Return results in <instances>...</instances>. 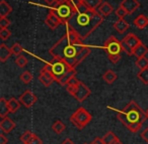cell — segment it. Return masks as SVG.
<instances>
[{
    "label": "cell",
    "mask_w": 148,
    "mask_h": 144,
    "mask_svg": "<svg viewBox=\"0 0 148 144\" xmlns=\"http://www.w3.org/2000/svg\"><path fill=\"white\" fill-rule=\"evenodd\" d=\"M82 41L73 29L67 27L66 34L50 49V55L53 59H62L75 69L90 53V49L83 45Z\"/></svg>",
    "instance_id": "1"
},
{
    "label": "cell",
    "mask_w": 148,
    "mask_h": 144,
    "mask_svg": "<svg viewBox=\"0 0 148 144\" xmlns=\"http://www.w3.org/2000/svg\"><path fill=\"white\" fill-rule=\"evenodd\" d=\"M83 1V0H82ZM103 21V16L97 10L90 9L84 2L73 12L67 21V27L73 29L82 39H85Z\"/></svg>",
    "instance_id": "2"
},
{
    "label": "cell",
    "mask_w": 148,
    "mask_h": 144,
    "mask_svg": "<svg viewBox=\"0 0 148 144\" xmlns=\"http://www.w3.org/2000/svg\"><path fill=\"white\" fill-rule=\"evenodd\" d=\"M146 112L136 102L131 101L121 112L118 113V119L133 133L141 129L144 121L147 119Z\"/></svg>",
    "instance_id": "3"
},
{
    "label": "cell",
    "mask_w": 148,
    "mask_h": 144,
    "mask_svg": "<svg viewBox=\"0 0 148 144\" xmlns=\"http://www.w3.org/2000/svg\"><path fill=\"white\" fill-rule=\"evenodd\" d=\"M103 49L107 53L109 59L114 64H117L121 59V53L123 51L122 43L115 37H111L103 43Z\"/></svg>",
    "instance_id": "4"
},
{
    "label": "cell",
    "mask_w": 148,
    "mask_h": 144,
    "mask_svg": "<svg viewBox=\"0 0 148 144\" xmlns=\"http://www.w3.org/2000/svg\"><path fill=\"white\" fill-rule=\"evenodd\" d=\"M50 72L53 75L54 79H55L56 82L59 83L60 80L70 71L73 68H71L67 63H65L62 59H53V61L50 62L48 65L45 66Z\"/></svg>",
    "instance_id": "5"
},
{
    "label": "cell",
    "mask_w": 148,
    "mask_h": 144,
    "mask_svg": "<svg viewBox=\"0 0 148 144\" xmlns=\"http://www.w3.org/2000/svg\"><path fill=\"white\" fill-rule=\"evenodd\" d=\"M91 121V115L84 108H79L70 117V122L78 129L82 130Z\"/></svg>",
    "instance_id": "6"
},
{
    "label": "cell",
    "mask_w": 148,
    "mask_h": 144,
    "mask_svg": "<svg viewBox=\"0 0 148 144\" xmlns=\"http://www.w3.org/2000/svg\"><path fill=\"white\" fill-rule=\"evenodd\" d=\"M52 9L55 10V12L57 13V15L60 17V19L62 20L63 23H67V21L71 18L72 14H73L74 10L73 7L70 4L69 0H66L64 3H61V4L55 5Z\"/></svg>",
    "instance_id": "7"
},
{
    "label": "cell",
    "mask_w": 148,
    "mask_h": 144,
    "mask_svg": "<svg viewBox=\"0 0 148 144\" xmlns=\"http://www.w3.org/2000/svg\"><path fill=\"white\" fill-rule=\"evenodd\" d=\"M66 89H67V91L79 102H83L84 100H86L87 98L89 97V95L91 94L88 87H87L86 85H84L82 82H80L76 87L66 88Z\"/></svg>",
    "instance_id": "8"
},
{
    "label": "cell",
    "mask_w": 148,
    "mask_h": 144,
    "mask_svg": "<svg viewBox=\"0 0 148 144\" xmlns=\"http://www.w3.org/2000/svg\"><path fill=\"white\" fill-rule=\"evenodd\" d=\"M45 23L47 24V26L51 29H56L60 24H62V20L60 19V17L57 15V13L55 12L54 9H51L48 13L47 17L45 19Z\"/></svg>",
    "instance_id": "9"
},
{
    "label": "cell",
    "mask_w": 148,
    "mask_h": 144,
    "mask_svg": "<svg viewBox=\"0 0 148 144\" xmlns=\"http://www.w3.org/2000/svg\"><path fill=\"white\" fill-rule=\"evenodd\" d=\"M37 96L29 90L25 91V93L21 94L19 97V102L21 103V105L25 106V108H31L33 107L34 104L37 102Z\"/></svg>",
    "instance_id": "10"
},
{
    "label": "cell",
    "mask_w": 148,
    "mask_h": 144,
    "mask_svg": "<svg viewBox=\"0 0 148 144\" xmlns=\"http://www.w3.org/2000/svg\"><path fill=\"white\" fill-rule=\"evenodd\" d=\"M38 79H39L40 83H42L44 86H46V87H49V86H51L52 84H53V82H55V79H54L53 75H52L51 72L46 67H44L43 69L41 70Z\"/></svg>",
    "instance_id": "11"
},
{
    "label": "cell",
    "mask_w": 148,
    "mask_h": 144,
    "mask_svg": "<svg viewBox=\"0 0 148 144\" xmlns=\"http://www.w3.org/2000/svg\"><path fill=\"white\" fill-rule=\"evenodd\" d=\"M120 6L123 7L128 14H132L140 7V3L138 0H122Z\"/></svg>",
    "instance_id": "12"
},
{
    "label": "cell",
    "mask_w": 148,
    "mask_h": 144,
    "mask_svg": "<svg viewBox=\"0 0 148 144\" xmlns=\"http://www.w3.org/2000/svg\"><path fill=\"white\" fill-rule=\"evenodd\" d=\"M15 128V123L8 117L2 118L0 122V129L3 133H10L13 129Z\"/></svg>",
    "instance_id": "13"
},
{
    "label": "cell",
    "mask_w": 148,
    "mask_h": 144,
    "mask_svg": "<svg viewBox=\"0 0 148 144\" xmlns=\"http://www.w3.org/2000/svg\"><path fill=\"white\" fill-rule=\"evenodd\" d=\"M122 41H125V43H127V45H129V47H131L132 49H135V47H137V45H139L140 43H142V41H140L139 37H136L134 33H128V34L126 35V37H124Z\"/></svg>",
    "instance_id": "14"
},
{
    "label": "cell",
    "mask_w": 148,
    "mask_h": 144,
    "mask_svg": "<svg viewBox=\"0 0 148 144\" xmlns=\"http://www.w3.org/2000/svg\"><path fill=\"white\" fill-rule=\"evenodd\" d=\"M113 26L120 34H122V33H124L128 28H129V23H128L124 18H119L115 23H114Z\"/></svg>",
    "instance_id": "15"
},
{
    "label": "cell",
    "mask_w": 148,
    "mask_h": 144,
    "mask_svg": "<svg viewBox=\"0 0 148 144\" xmlns=\"http://www.w3.org/2000/svg\"><path fill=\"white\" fill-rule=\"evenodd\" d=\"M11 55H12L11 49H9L4 43L0 45V61L4 63V62H6L11 57Z\"/></svg>",
    "instance_id": "16"
},
{
    "label": "cell",
    "mask_w": 148,
    "mask_h": 144,
    "mask_svg": "<svg viewBox=\"0 0 148 144\" xmlns=\"http://www.w3.org/2000/svg\"><path fill=\"white\" fill-rule=\"evenodd\" d=\"M147 53H148V47L142 43H140L135 49H133V55L137 57V59L145 57Z\"/></svg>",
    "instance_id": "17"
},
{
    "label": "cell",
    "mask_w": 148,
    "mask_h": 144,
    "mask_svg": "<svg viewBox=\"0 0 148 144\" xmlns=\"http://www.w3.org/2000/svg\"><path fill=\"white\" fill-rule=\"evenodd\" d=\"M11 12H12V7L5 0H1L0 1V17H6Z\"/></svg>",
    "instance_id": "18"
},
{
    "label": "cell",
    "mask_w": 148,
    "mask_h": 144,
    "mask_svg": "<svg viewBox=\"0 0 148 144\" xmlns=\"http://www.w3.org/2000/svg\"><path fill=\"white\" fill-rule=\"evenodd\" d=\"M134 24L137 28L139 29H144L148 25V17H146L144 14H140L139 16H137L134 20Z\"/></svg>",
    "instance_id": "19"
},
{
    "label": "cell",
    "mask_w": 148,
    "mask_h": 144,
    "mask_svg": "<svg viewBox=\"0 0 148 144\" xmlns=\"http://www.w3.org/2000/svg\"><path fill=\"white\" fill-rule=\"evenodd\" d=\"M113 10H114L113 6H112V5L110 4L109 2H107V1L103 2L101 4V6L99 7V12L101 13V14L103 15V17L110 15L112 12H113Z\"/></svg>",
    "instance_id": "20"
},
{
    "label": "cell",
    "mask_w": 148,
    "mask_h": 144,
    "mask_svg": "<svg viewBox=\"0 0 148 144\" xmlns=\"http://www.w3.org/2000/svg\"><path fill=\"white\" fill-rule=\"evenodd\" d=\"M8 113H10V110L8 107V101H6L4 98H1L0 99V116H1V118H4L8 115Z\"/></svg>",
    "instance_id": "21"
},
{
    "label": "cell",
    "mask_w": 148,
    "mask_h": 144,
    "mask_svg": "<svg viewBox=\"0 0 148 144\" xmlns=\"http://www.w3.org/2000/svg\"><path fill=\"white\" fill-rule=\"evenodd\" d=\"M117 78H118L117 74H116L114 71H112V70H108V71L103 75V81H105L107 84H113L114 82L117 80Z\"/></svg>",
    "instance_id": "22"
},
{
    "label": "cell",
    "mask_w": 148,
    "mask_h": 144,
    "mask_svg": "<svg viewBox=\"0 0 148 144\" xmlns=\"http://www.w3.org/2000/svg\"><path fill=\"white\" fill-rule=\"evenodd\" d=\"M101 139H103V141L105 144H113V143H115L116 141H118L119 138H118L117 135L114 134L112 131H109L103 138H101Z\"/></svg>",
    "instance_id": "23"
},
{
    "label": "cell",
    "mask_w": 148,
    "mask_h": 144,
    "mask_svg": "<svg viewBox=\"0 0 148 144\" xmlns=\"http://www.w3.org/2000/svg\"><path fill=\"white\" fill-rule=\"evenodd\" d=\"M75 75H76V71H75V69L70 70V71L68 72V73L66 74V75L64 76V77L62 78L61 80H60L59 84H60L61 86H66V85H67V83L70 81V80L72 79V78L75 77Z\"/></svg>",
    "instance_id": "24"
},
{
    "label": "cell",
    "mask_w": 148,
    "mask_h": 144,
    "mask_svg": "<svg viewBox=\"0 0 148 144\" xmlns=\"http://www.w3.org/2000/svg\"><path fill=\"white\" fill-rule=\"evenodd\" d=\"M21 106V103L19 102V100H16L15 98H11L8 101V107L10 110V113H14L19 109V107Z\"/></svg>",
    "instance_id": "25"
},
{
    "label": "cell",
    "mask_w": 148,
    "mask_h": 144,
    "mask_svg": "<svg viewBox=\"0 0 148 144\" xmlns=\"http://www.w3.org/2000/svg\"><path fill=\"white\" fill-rule=\"evenodd\" d=\"M65 128H66L65 125H64V123L61 121V120H56V121L54 122L53 125H52V129H53V131L57 134L62 133V132L65 130Z\"/></svg>",
    "instance_id": "26"
},
{
    "label": "cell",
    "mask_w": 148,
    "mask_h": 144,
    "mask_svg": "<svg viewBox=\"0 0 148 144\" xmlns=\"http://www.w3.org/2000/svg\"><path fill=\"white\" fill-rule=\"evenodd\" d=\"M83 2L92 10H97L101 4L103 3L101 0H83Z\"/></svg>",
    "instance_id": "27"
},
{
    "label": "cell",
    "mask_w": 148,
    "mask_h": 144,
    "mask_svg": "<svg viewBox=\"0 0 148 144\" xmlns=\"http://www.w3.org/2000/svg\"><path fill=\"white\" fill-rule=\"evenodd\" d=\"M137 77L144 85H148V68L144 70H140V72L137 74Z\"/></svg>",
    "instance_id": "28"
},
{
    "label": "cell",
    "mask_w": 148,
    "mask_h": 144,
    "mask_svg": "<svg viewBox=\"0 0 148 144\" xmlns=\"http://www.w3.org/2000/svg\"><path fill=\"white\" fill-rule=\"evenodd\" d=\"M19 79H21V81L23 82L25 85H27V84L31 83L32 80H33V75H32L29 71H25L21 74V77H19Z\"/></svg>",
    "instance_id": "29"
},
{
    "label": "cell",
    "mask_w": 148,
    "mask_h": 144,
    "mask_svg": "<svg viewBox=\"0 0 148 144\" xmlns=\"http://www.w3.org/2000/svg\"><path fill=\"white\" fill-rule=\"evenodd\" d=\"M136 66L139 68L140 70H144L148 68V59L146 57H142L140 59H137L136 61Z\"/></svg>",
    "instance_id": "30"
},
{
    "label": "cell",
    "mask_w": 148,
    "mask_h": 144,
    "mask_svg": "<svg viewBox=\"0 0 148 144\" xmlns=\"http://www.w3.org/2000/svg\"><path fill=\"white\" fill-rule=\"evenodd\" d=\"M27 63H29V59L23 55H17L16 59H15V64H16L19 68H25V66L27 65Z\"/></svg>",
    "instance_id": "31"
},
{
    "label": "cell",
    "mask_w": 148,
    "mask_h": 144,
    "mask_svg": "<svg viewBox=\"0 0 148 144\" xmlns=\"http://www.w3.org/2000/svg\"><path fill=\"white\" fill-rule=\"evenodd\" d=\"M10 49H11V51H12V53H13V55H21V53H23V47H21V45H19L18 43H13V45L10 47Z\"/></svg>",
    "instance_id": "32"
},
{
    "label": "cell",
    "mask_w": 148,
    "mask_h": 144,
    "mask_svg": "<svg viewBox=\"0 0 148 144\" xmlns=\"http://www.w3.org/2000/svg\"><path fill=\"white\" fill-rule=\"evenodd\" d=\"M11 37V31L8 28H1L0 29V37L2 41H6Z\"/></svg>",
    "instance_id": "33"
},
{
    "label": "cell",
    "mask_w": 148,
    "mask_h": 144,
    "mask_svg": "<svg viewBox=\"0 0 148 144\" xmlns=\"http://www.w3.org/2000/svg\"><path fill=\"white\" fill-rule=\"evenodd\" d=\"M27 144H43V141L41 140V138L34 133V135L31 137V139L27 142Z\"/></svg>",
    "instance_id": "34"
},
{
    "label": "cell",
    "mask_w": 148,
    "mask_h": 144,
    "mask_svg": "<svg viewBox=\"0 0 148 144\" xmlns=\"http://www.w3.org/2000/svg\"><path fill=\"white\" fill-rule=\"evenodd\" d=\"M34 135V133L33 132H31V131H27V132H25V133L23 134V135L21 136V142H23V144H27V142L29 141V139H31V137Z\"/></svg>",
    "instance_id": "35"
},
{
    "label": "cell",
    "mask_w": 148,
    "mask_h": 144,
    "mask_svg": "<svg viewBox=\"0 0 148 144\" xmlns=\"http://www.w3.org/2000/svg\"><path fill=\"white\" fill-rule=\"evenodd\" d=\"M10 21L6 17H0V28H8Z\"/></svg>",
    "instance_id": "36"
},
{
    "label": "cell",
    "mask_w": 148,
    "mask_h": 144,
    "mask_svg": "<svg viewBox=\"0 0 148 144\" xmlns=\"http://www.w3.org/2000/svg\"><path fill=\"white\" fill-rule=\"evenodd\" d=\"M69 2H70V4H71V6L73 7V10H74V12L78 9V7L80 6L81 4H82V0H69Z\"/></svg>",
    "instance_id": "37"
},
{
    "label": "cell",
    "mask_w": 148,
    "mask_h": 144,
    "mask_svg": "<svg viewBox=\"0 0 148 144\" xmlns=\"http://www.w3.org/2000/svg\"><path fill=\"white\" fill-rule=\"evenodd\" d=\"M116 15H117L119 18H124L125 16H127L128 15V12L125 10V9L123 8V7L120 6L119 8L116 10Z\"/></svg>",
    "instance_id": "38"
},
{
    "label": "cell",
    "mask_w": 148,
    "mask_h": 144,
    "mask_svg": "<svg viewBox=\"0 0 148 144\" xmlns=\"http://www.w3.org/2000/svg\"><path fill=\"white\" fill-rule=\"evenodd\" d=\"M121 43H122V47H123V51H125L128 55H133V49H132L125 41H122Z\"/></svg>",
    "instance_id": "39"
},
{
    "label": "cell",
    "mask_w": 148,
    "mask_h": 144,
    "mask_svg": "<svg viewBox=\"0 0 148 144\" xmlns=\"http://www.w3.org/2000/svg\"><path fill=\"white\" fill-rule=\"evenodd\" d=\"M79 83H80V81H78V80H77L76 78L73 77L67 83V85H66V88H74V87H76V86L78 85Z\"/></svg>",
    "instance_id": "40"
},
{
    "label": "cell",
    "mask_w": 148,
    "mask_h": 144,
    "mask_svg": "<svg viewBox=\"0 0 148 144\" xmlns=\"http://www.w3.org/2000/svg\"><path fill=\"white\" fill-rule=\"evenodd\" d=\"M141 137L144 141H146L148 143V127L146 129H144L143 131L141 132Z\"/></svg>",
    "instance_id": "41"
},
{
    "label": "cell",
    "mask_w": 148,
    "mask_h": 144,
    "mask_svg": "<svg viewBox=\"0 0 148 144\" xmlns=\"http://www.w3.org/2000/svg\"><path fill=\"white\" fill-rule=\"evenodd\" d=\"M8 142V139L5 137L4 134H0V144H6Z\"/></svg>",
    "instance_id": "42"
},
{
    "label": "cell",
    "mask_w": 148,
    "mask_h": 144,
    "mask_svg": "<svg viewBox=\"0 0 148 144\" xmlns=\"http://www.w3.org/2000/svg\"><path fill=\"white\" fill-rule=\"evenodd\" d=\"M61 144H75V143H74V142L72 141L71 139H69V138H67V139H65V140H64V141L62 142Z\"/></svg>",
    "instance_id": "43"
},
{
    "label": "cell",
    "mask_w": 148,
    "mask_h": 144,
    "mask_svg": "<svg viewBox=\"0 0 148 144\" xmlns=\"http://www.w3.org/2000/svg\"><path fill=\"white\" fill-rule=\"evenodd\" d=\"M45 2L47 3V4H49V5H52V4H54V3L56 2V0H45Z\"/></svg>",
    "instance_id": "44"
},
{
    "label": "cell",
    "mask_w": 148,
    "mask_h": 144,
    "mask_svg": "<svg viewBox=\"0 0 148 144\" xmlns=\"http://www.w3.org/2000/svg\"><path fill=\"white\" fill-rule=\"evenodd\" d=\"M66 0H56V5H58V4H61V3H64L65 2Z\"/></svg>",
    "instance_id": "45"
},
{
    "label": "cell",
    "mask_w": 148,
    "mask_h": 144,
    "mask_svg": "<svg viewBox=\"0 0 148 144\" xmlns=\"http://www.w3.org/2000/svg\"><path fill=\"white\" fill-rule=\"evenodd\" d=\"M113 144H123V143H122V142L120 141V140H118V141H116L115 143H113Z\"/></svg>",
    "instance_id": "46"
},
{
    "label": "cell",
    "mask_w": 148,
    "mask_h": 144,
    "mask_svg": "<svg viewBox=\"0 0 148 144\" xmlns=\"http://www.w3.org/2000/svg\"><path fill=\"white\" fill-rule=\"evenodd\" d=\"M90 144H97V142H95V141H92V142H91Z\"/></svg>",
    "instance_id": "47"
},
{
    "label": "cell",
    "mask_w": 148,
    "mask_h": 144,
    "mask_svg": "<svg viewBox=\"0 0 148 144\" xmlns=\"http://www.w3.org/2000/svg\"><path fill=\"white\" fill-rule=\"evenodd\" d=\"M146 115H147V117H148V110L146 111Z\"/></svg>",
    "instance_id": "48"
},
{
    "label": "cell",
    "mask_w": 148,
    "mask_h": 144,
    "mask_svg": "<svg viewBox=\"0 0 148 144\" xmlns=\"http://www.w3.org/2000/svg\"><path fill=\"white\" fill-rule=\"evenodd\" d=\"M83 144H87V143H83Z\"/></svg>",
    "instance_id": "49"
}]
</instances>
